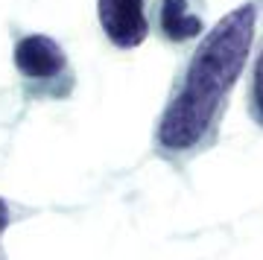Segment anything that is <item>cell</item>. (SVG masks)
Here are the masks:
<instances>
[{
	"mask_svg": "<svg viewBox=\"0 0 263 260\" xmlns=\"http://www.w3.org/2000/svg\"><path fill=\"white\" fill-rule=\"evenodd\" d=\"M260 0H249L219 18L170 85L155 135L152 155L184 167L216 146L237 79L243 76L257 32Z\"/></svg>",
	"mask_w": 263,
	"mask_h": 260,
	"instance_id": "cell-1",
	"label": "cell"
},
{
	"mask_svg": "<svg viewBox=\"0 0 263 260\" xmlns=\"http://www.w3.org/2000/svg\"><path fill=\"white\" fill-rule=\"evenodd\" d=\"M12 59L32 100H65L73 94L76 76L70 70L67 53L56 38L41 35V32L21 35L15 41Z\"/></svg>",
	"mask_w": 263,
	"mask_h": 260,
	"instance_id": "cell-2",
	"label": "cell"
},
{
	"mask_svg": "<svg viewBox=\"0 0 263 260\" xmlns=\"http://www.w3.org/2000/svg\"><path fill=\"white\" fill-rule=\"evenodd\" d=\"M97 18L105 38L120 50H135L149 35L143 0H97Z\"/></svg>",
	"mask_w": 263,
	"mask_h": 260,
	"instance_id": "cell-3",
	"label": "cell"
},
{
	"mask_svg": "<svg viewBox=\"0 0 263 260\" xmlns=\"http://www.w3.org/2000/svg\"><path fill=\"white\" fill-rule=\"evenodd\" d=\"M155 27L167 44H187L205 32V3L202 0H158Z\"/></svg>",
	"mask_w": 263,
	"mask_h": 260,
	"instance_id": "cell-4",
	"label": "cell"
},
{
	"mask_svg": "<svg viewBox=\"0 0 263 260\" xmlns=\"http://www.w3.org/2000/svg\"><path fill=\"white\" fill-rule=\"evenodd\" d=\"M246 112L257 129H263V29L254 41V56L249 62V82H246Z\"/></svg>",
	"mask_w": 263,
	"mask_h": 260,
	"instance_id": "cell-5",
	"label": "cell"
},
{
	"mask_svg": "<svg viewBox=\"0 0 263 260\" xmlns=\"http://www.w3.org/2000/svg\"><path fill=\"white\" fill-rule=\"evenodd\" d=\"M18 216H21V214L15 211V205L6 202V199L0 196V237H3V231H6V228H9L15 219H18Z\"/></svg>",
	"mask_w": 263,
	"mask_h": 260,
	"instance_id": "cell-6",
	"label": "cell"
},
{
	"mask_svg": "<svg viewBox=\"0 0 263 260\" xmlns=\"http://www.w3.org/2000/svg\"><path fill=\"white\" fill-rule=\"evenodd\" d=\"M0 260H9V257H6V249H3V246H0Z\"/></svg>",
	"mask_w": 263,
	"mask_h": 260,
	"instance_id": "cell-7",
	"label": "cell"
}]
</instances>
